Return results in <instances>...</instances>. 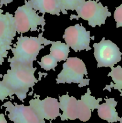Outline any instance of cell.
Returning a JSON list of instances; mask_svg holds the SVG:
<instances>
[{
  "label": "cell",
  "mask_w": 122,
  "mask_h": 123,
  "mask_svg": "<svg viewBox=\"0 0 122 123\" xmlns=\"http://www.w3.org/2000/svg\"><path fill=\"white\" fill-rule=\"evenodd\" d=\"M10 67L1 81L13 95L23 102L29 89L38 82L35 76L37 68L22 64H10Z\"/></svg>",
  "instance_id": "obj_1"
},
{
  "label": "cell",
  "mask_w": 122,
  "mask_h": 123,
  "mask_svg": "<svg viewBox=\"0 0 122 123\" xmlns=\"http://www.w3.org/2000/svg\"><path fill=\"white\" fill-rule=\"evenodd\" d=\"M53 41L44 38L43 33L38 37H27L22 35L17 38V41L11 48L13 56L8 59L10 64H22L33 66V61L41 49L45 46L51 44Z\"/></svg>",
  "instance_id": "obj_2"
},
{
  "label": "cell",
  "mask_w": 122,
  "mask_h": 123,
  "mask_svg": "<svg viewBox=\"0 0 122 123\" xmlns=\"http://www.w3.org/2000/svg\"><path fill=\"white\" fill-rule=\"evenodd\" d=\"M87 70L86 64L82 60L77 57H69L63 64V68L58 74L56 83L59 84H78L79 87L89 85V79H84Z\"/></svg>",
  "instance_id": "obj_3"
},
{
  "label": "cell",
  "mask_w": 122,
  "mask_h": 123,
  "mask_svg": "<svg viewBox=\"0 0 122 123\" xmlns=\"http://www.w3.org/2000/svg\"><path fill=\"white\" fill-rule=\"evenodd\" d=\"M14 20L18 34H22L29 31H38V26H41L43 31L44 30V15H38L37 11L31 7L26 0H25V4L19 7L16 10Z\"/></svg>",
  "instance_id": "obj_4"
},
{
  "label": "cell",
  "mask_w": 122,
  "mask_h": 123,
  "mask_svg": "<svg viewBox=\"0 0 122 123\" xmlns=\"http://www.w3.org/2000/svg\"><path fill=\"white\" fill-rule=\"evenodd\" d=\"M77 16L74 14L70 16L71 20L78 18L86 20L92 27L100 26L105 24L108 17L111 16L106 6H104L98 0L86 1L75 10Z\"/></svg>",
  "instance_id": "obj_5"
},
{
  "label": "cell",
  "mask_w": 122,
  "mask_h": 123,
  "mask_svg": "<svg viewBox=\"0 0 122 123\" xmlns=\"http://www.w3.org/2000/svg\"><path fill=\"white\" fill-rule=\"evenodd\" d=\"M97 67H113L122 60V53L119 48L110 40L103 38L99 43L93 44Z\"/></svg>",
  "instance_id": "obj_6"
},
{
  "label": "cell",
  "mask_w": 122,
  "mask_h": 123,
  "mask_svg": "<svg viewBox=\"0 0 122 123\" xmlns=\"http://www.w3.org/2000/svg\"><path fill=\"white\" fill-rule=\"evenodd\" d=\"M63 38L66 44L75 52L81 50L88 51L92 49L90 46V32L87 31L86 28L79 24L66 28Z\"/></svg>",
  "instance_id": "obj_7"
},
{
  "label": "cell",
  "mask_w": 122,
  "mask_h": 123,
  "mask_svg": "<svg viewBox=\"0 0 122 123\" xmlns=\"http://www.w3.org/2000/svg\"><path fill=\"white\" fill-rule=\"evenodd\" d=\"M8 119L13 123H45L39 119L32 108L8 102L4 103Z\"/></svg>",
  "instance_id": "obj_8"
},
{
  "label": "cell",
  "mask_w": 122,
  "mask_h": 123,
  "mask_svg": "<svg viewBox=\"0 0 122 123\" xmlns=\"http://www.w3.org/2000/svg\"><path fill=\"white\" fill-rule=\"evenodd\" d=\"M29 106L43 121H45V120H54L61 115L59 102L52 97H47L43 100H40L39 97L31 99Z\"/></svg>",
  "instance_id": "obj_9"
},
{
  "label": "cell",
  "mask_w": 122,
  "mask_h": 123,
  "mask_svg": "<svg viewBox=\"0 0 122 123\" xmlns=\"http://www.w3.org/2000/svg\"><path fill=\"white\" fill-rule=\"evenodd\" d=\"M102 100V98L96 99L91 96L89 88L87 89V92L81 96L80 100H77L76 103V110L77 119L82 122H86L90 119L92 112L98 108L99 102Z\"/></svg>",
  "instance_id": "obj_10"
},
{
  "label": "cell",
  "mask_w": 122,
  "mask_h": 123,
  "mask_svg": "<svg viewBox=\"0 0 122 123\" xmlns=\"http://www.w3.org/2000/svg\"><path fill=\"white\" fill-rule=\"evenodd\" d=\"M16 33L13 14L0 12V44L11 46Z\"/></svg>",
  "instance_id": "obj_11"
},
{
  "label": "cell",
  "mask_w": 122,
  "mask_h": 123,
  "mask_svg": "<svg viewBox=\"0 0 122 123\" xmlns=\"http://www.w3.org/2000/svg\"><path fill=\"white\" fill-rule=\"evenodd\" d=\"M60 109L63 113L60 115L62 121L75 120L77 119L76 103L77 100L73 96H69L67 92L66 94L59 97Z\"/></svg>",
  "instance_id": "obj_12"
},
{
  "label": "cell",
  "mask_w": 122,
  "mask_h": 123,
  "mask_svg": "<svg viewBox=\"0 0 122 123\" xmlns=\"http://www.w3.org/2000/svg\"><path fill=\"white\" fill-rule=\"evenodd\" d=\"M105 103L99 105L97 108L99 117L109 123L119 121L120 117H119L116 109L118 102L113 98H105Z\"/></svg>",
  "instance_id": "obj_13"
},
{
  "label": "cell",
  "mask_w": 122,
  "mask_h": 123,
  "mask_svg": "<svg viewBox=\"0 0 122 123\" xmlns=\"http://www.w3.org/2000/svg\"><path fill=\"white\" fill-rule=\"evenodd\" d=\"M28 2L33 9L43 15L48 13L59 16L61 12L59 0H28Z\"/></svg>",
  "instance_id": "obj_14"
},
{
  "label": "cell",
  "mask_w": 122,
  "mask_h": 123,
  "mask_svg": "<svg viewBox=\"0 0 122 123\" xmlns=\"http://www.w3.org/2000/svg\"><path fill=\"white\" fill-rule=\"evenodd\" d=\"M50 52L49 54L58 62L61 61H66L68 58L70 50L69 47L66 43H62L61 41H53Z\"/></svg>",
  "instance_id": "obj_15"
},
{
  "label": "cell",
  "mask_w": 122,
  "mask_h": 123,
  "mask_svg": "<svg viewBox=\"0 0 122 123\" xmlns=\"http://www.w3.org/2000/svg\"><path fill=\"white\" fill-rule=\"evenodd\" d=\"M108 76L112 78L114 84L111 83L110 85H106L104 90H107L109 91H111V88L118 90L122 96V67L118 66L111 67V72L108 74Z\"/></svg>",
  "instance_id": "obj_16"
},
{
  "label": "cell",
  "mask_w": 122,
  "mask_h": 123,
  "mask_svg": "<svg viewBox=\"0 0 122 123\" xmlns=\"http://www.w3.org/2000/svg\"><path fill=\"white\" fill-rule=\"evenodd\" d=\"M86 0H59L61 13L67 14L68 10H76Z\"/></svg>",
  "instance_id": "obj_17"
},
{
  "label": "cell",
  "mask_w": 122,
  "mask_h": 123,
  "mask_svg": "<svg viewBox=\"0 0 122 123\" xmlns=\"http://www.w3.org/2000/svg\"><path fill=\"white\" fill-rule=\"evenodd\" d=\"M37 62L41 67L45 71L54 70L57 66V61L50 54L43 56L41 59V61H37Z\"/></svg>",
  "instance_id": "obj_18"
},
{
  "label": "cell",
  "mask_w": 122,
  "mask_h": 123,
  "mask_svg": "<svg viewBox=\"0 0 122 123\" xmlns=\"http://www.w3.org/2000/svg\"><path fill=\"white\" fill-rule=\"evenodd\" d=\"M114 18L116 22V27H122V4L115 10Z\"/></svg>",
  "instance_id": "obj_19"
},
{
  "label": "cell",
  "mask_w": 122,
  "mask_h": 123,
  "mask_svg": "<svg viewBox=\"0 0 122 123\" xmlns=\"http://www.w3.org/2000/svg\"><path fill=\"white\" fill-rule=\"evenodd\" d=\"M13 96L11 91L4 85L2 81L0 80V100L3 101L8 97Z\"/></svg>",
  "instance_id": "obj_20"
},
{
  "label": "cell",
  "mask_w": 122,
  "mask_h": 123,
  "mask_svg": "<svg viewBox=\"0 0 122 123\" xmlns=\"http://www.w3.org/2000/svg\"><path fill=\"white\" fill-rule=\"evenodd\" d=\"M11 49V46H7L0 44V64H2L4 61V59L7 57L8 50Z\"/></svg>",
  "instance_id": "obj_21"
},
{
  "label": "cell",
  "mask_w": 122,
  "mask_h": 123,
  "mask_svg": "<svg viewBox=\"0 0 122 123\" xmlns=\"http://www.w3.org/2000/svg\"><path fill=\"white\" fill-rule=\"evenodd\" d=\"M0 123H7V121L5 118V115L1 113H0Z\"/></svg>",
  "instance_id": "obj_22"
},
{
  "label": "cell",
  "mask_w": 122,
  "mask_h": 123,
  "mask_svg": "<svg viewBox=\"0 0 122 123\" xmlns=\"http://www.w3.org/2000/svg\"><path fill=\"white\" fill-rule=\"evenodd\" d=\"M119 122H120V123H122V117L120 118V120Z\"/></svg>",
  "instance_id": "obj_23"
},
{
  "label": "cell",
  "mask_w": 122,
  "mask_h": 123,
  "mask_svg": "<svg viewBox=\"0 0 122 123\" xmlns=\"http://www.w3.org/2000/svg\"><path fill=\"white\" fill-rule=\"evenodd\" d=\"M0 12H2V10L1 9V7H0Z\"/></svg>",
  "instance_id": "obj_24"
},
{
  "label": "cell",
  "mask_w": 122,
  "mask_h": 123,
  "mask_svg": "<svg viewBox=\"0 0 122 123\" xmlns=\"http://www.w3.org/2000/svg\"><path fill=\"white\" fill-rule=\"evenodd\" d=\"M1 77H2V76H1V74H0V78H1Z\"/></svg>",
  "instance_id": "obj_25"
}]
</instances>
